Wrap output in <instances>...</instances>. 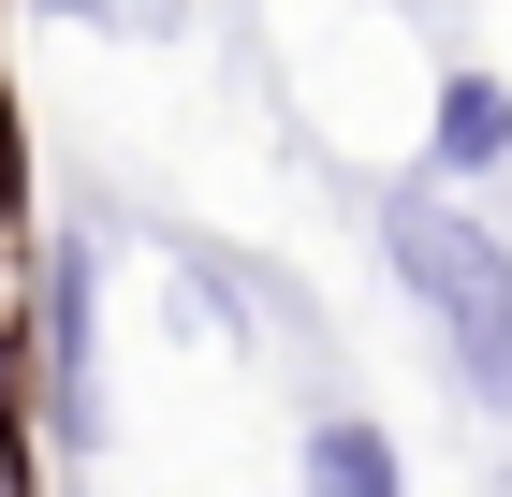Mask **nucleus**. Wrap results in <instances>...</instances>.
<instances>
[{"instance_id":"nucleus-4","label":"nucleus","mask_w":512,"mask_h":497,"mask_svg":"<svg viewBox=\"0 0 512 497\" xmlns=\"http://www.w3.org/2000/svg\"><path fill=\"white\" fill-rule=\"evenodd\" d=\"M308 497H410V454H395L381 410H308Z\"/></svg>"},{"instance_id":"nucleus-3","label":"nucleus","mask_w":512,"mask_h":497,"mask_svg":"<svg viewBox=\"0 0 512 497\" xmlns=\"http://www.w3.org/2000/svg\"><path fill=\"white\" fill-rule=\"evenodd\" d=\"M498 161H512V74L454 59V74H439V117H425V176L469 191V176H498Z\"/></svg>"},{"instance_id":"nucleus-2","label":"nucleus","mask_w":512,"mask_h":497,"mask_svg":"<svg viewBox=\"0 0 512 497\" xmlns=\"http://www.w3.org/2000/svg\"><path fill=\"white\" fill-rule=\"evenodd\" d=\"M30 381L59 395V424L103 439V293H88L74 249H44V337H30Z\"/></svg>"},{"instance_id":"nucleus-5","label":"nucleus","mask_w":512,"mask_h":497,"mask_svg":"<svg viewBox=\"0 0 512 497\" xmlns=\"http://www.w3.org/2000/svg\"><path fill=\"white\" fill-rule=\"evenodd\" d=\"M30 424V337H15V307H0V439Z\"/></svg>"},{"instance_id":"nucleus-1","label":"nucleus","mask_w":512,"mask_h":497,"mask_svg":"<svg viewBox=\"0 0 512 497\" xmlns=\"http://www.w3.org/2000/svg\"><path fill=\"white\" fill-rule=\"evenodd\" d=\"M381 264H395V293L425 307V337L454 351V395L512 410V234L469 191H439V176H395L381 191Z\"/></svg>"}]
</instances>
